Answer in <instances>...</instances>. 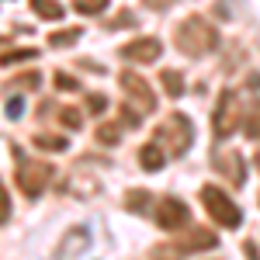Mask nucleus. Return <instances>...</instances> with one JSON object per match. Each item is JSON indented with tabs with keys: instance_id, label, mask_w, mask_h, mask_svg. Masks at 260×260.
Instances as JSON below:
<instances>
[{
	"instance_id": "a878e982",
	"label": "nucleus",
	"mask_w": 260,
	"mask_h": 260,
	"mask_svg": "<svg viewBox=\"0 0 260 260\" xmlns=\"http://www.w3.org/2000/svg\"><path fill=\"white\" fill-rule=\"evenodd\" d=\"M243 250H246V260H260V253H257V246H253V240H246V246H243Z\"/></svg>"
},
{
	"instance_id": "1a4fd4ad",
	"label": "nucleus",
	"mask_w": 260,
	"mask_h": 260,
	"mask_svg": "<svg viewBox=\"0 0 260 260\" xmlns=\"http://www.w3.org/2000/svg\"><path fill=\"white\" fill-rule=\"evenodd\" d=\"M215 170H219L222 177H229V184H233V187H240L243 180H246V163H243V156L236 153V149L219 153V156H215Z\"/></svg>"
},
{
	"instance_id": "412c9836",
	"label": "nucleus",
	"mask_w": 260,
	"mask_h": 260,
	"mask_svg": "<svg viewBox=\"0 0 260 260\" xmlns=\"http://www.w3.org/2000/svg\"><path fill=\"white\" fill-rule=\"evenodd\" d=\"M59 121L66 125V128H80V125H83V115L77 111V108H59Z\"/></svg>"
},
{
	"instance_id": "f257e3e1",
	"label": "nucleus",
	"mask_w": 260,
	"mask_h": 260,
	"mask_svg": "<svg viewBox=\"0 0 260 260\" xmlns=\"http://www.w3.org/2000/svg\"><path fill=\"white\" fill-rule=\"evenodd\" d=\"M174 45H177L184 56H205V52H212L219 45V28L212 21L191 14V18L180 21L177 35H174Z\"/></svg>"
},
{
	"instance_id": "393cba45",
	"label": "nucleus",
	"mask_w": 260,
	"mask_h": 260,
	"mask_svg": "<svg viewBox=\"0 0 260 260\" xmlns=\"http://www.w3.org/2000/svg\"><path fill=\"white\" fill-rule=\"evenodd\" d=\"M21 111H24L21 98H11V104H7V115H11V118H21Z\"/></svg>"
},
{
	"instance_id": "f8f14e48",
	"label": "nucleus",
	"mask_w": 260,
	"mask_h": 260,
	"mask_svg": "<svg viewBox=\"0 0 260 260\" xmlns=\"http://www.w3.org/2000/svg\"><path fill=\"white\" fill-rule=\"evenodd\" d=\"M31 4V11L39 14V18H45V21H59L62 18V4L59 0H28Z\"/></svg>"
},
{
	"instance_id": "dca6fc26",
	"label": "nucleus",
	"mask_w": 260,
	"mask_h": 260,
	"mask_svg": "<svg viewBox=\"0 0 260 260\" xmlns=\"http://www.w3.org/2000/svg\"><path fill=\"white\" fill-rule=\"evenodd\" d=\"M31 56H39V52L35 49H11V52L0 56V66H14V62H24V59H31Z\"/></svg>"
},
{
	"instance_id": "f3484780",
	"label": "nucleus",
	"mask_w": 260,
	"mask_h": 260,
	"mask_svg": "<svg viewBox=\"0 0 260 260\" xmlns=\"http://www.w3.org/2000/svg\"><path fill=\"white\" fill-rule=\"evenodd\" d=\"M35 146H42V149H52V153H62L70 142L62 139V136H35Z\"/></svg>"
},
{
	"instance_id": "7ed1b4c3",
	"label": "nucleus",
	"mask_w": 260,
	"mask_h": 260,
	"mask_svg": "<svg viewBox=\"0 0 260 260\" xmlns=\"http://www.w3.org/2000/svg\"><path fill=\"white\" fill-rule=\"evenodd\" d=\"M201 205H205V212L215 219V225H222V229H240L243 212L236 208V201L229 198L222 187L205 184V187H201Z\"/></svg>"
},
{
	"instance_id": "6e6552de",
	"label": "nucleus",
	"mask_w": 260,
	"mask_h": 260,
	"mask_svg": "<svg viewBox=\"0 0 260 260\" xmlns=\"http://www.w3.org/2000/svg\"><path fill=\"white\" fill-rule=\"evenodd\" d=\"M160 52H163V45L160 39H153V35H146V39H136V42H128V45H121L118 49V56L121 59H128V62H156L160 59Z\"/></svg>"
},
{
	"instance_id": "bb28decb",
	"label": "nucleus",
	"mask_w": 260,
	"mask_h": 260,
	"mask_svg": "<svg viewBox=\"0 0 260 260\" xmlns=\"http://www.w3.org/2000/svg\"><path fill=\"white\" fill-rule=\"evenodd\" d=\"M174 0H146V7H153V11H163V7H170Z\"/></svg>"
},
{
	"instance_id": "9d476101",
	"label": "nucleus",
	"mask_w": 260,
	"mask_h": 260,
	"mask_svg": "<svg viewBox=\"0 0 260 260\" xmlns=\"http://www.w3.org/2000/svg\"><path fill=\"white\" fill-rule=\"evenodd\" d=\"M215 233H208V229H184V236L177 240V250H184V253H194V250H215Z\"/></svg>"
},
{
	"instance_id": "9b49d317",
	"label": "nucleus",
	"mask_w": 260,
	"mask_h": 260,
	"mask_svg": "<svg viewBox=\"0 0 260 260\" xmlns=\"http://www.w3.org/2000/svg\"><path fill=\"white\" fill-rule=\"evenodd\" d=\"M139 163H142V170H153V174H156L163 163H167V149H163L156 139L146 142V146L139 149Z\"/></svg>"
},
{
	"instance_id": "ddd939ff",
	"label": "nucleus",
	"mask_w": 260,
	"mask_h": 260,
	"mask_svg": "<svg viewBox=\"0 0 260 260\" xmlns=\"http://www.w3.org/2000/svg\"><path fill=\"white\" fill-rule=\"evenodd\" d=\"M160 83H163V90H167L170 98H180V94H184V83H180V73H177V70H163Z\"/></svg>"
},
{
	"instance_id": "4be33fe9",
	"label": "nucleus",
	"mask_w": 260,
	"mask_h": 260,
	"mask_svg": "<svg viewBox=\"0 0 260 260\" xmlns=\"http://www.w3.org/2000/svg\"><path fill=\"white\" fill-rule=\"evenodd\" d=\"M104 108H108V98H104V94H90V98H87V111H90V115H101Z\"/></svg>"
},
{
	"instance_id": "a211bd4d",
	"label": "nucleus",
	"mask_w": 260,
	"mask_h": 260,
	"mask_svg": "<svg viewBox=\"0 0 260 260\" xmlns=\"http://www.w3.org/2000/svg\"><path fill=\"white\" fill-rule=\"evenodd\" d=\"M118 136H121V128H118V125H111V121L98 128V142H101V146H115V142H118Z\"/></svg>"
},
{
	"instance_id": "5701e85b",
	"label": "nucleus",
	"mask_w": 260,
	"mask_h": 260,
	"mask_svg": "<svg viewBox=\"0 0 260 260\" xmlns=\"http://www.w3.org/2000/svg\"><path fill=\"white\" fill-rule=\"evenodd\" d=\"M11 215V194H7V187H4V180H0V225L7 222Z\"/></svg>"
},
{
	"instance_id": "f03ea898",
	"label": "nucleus",
	"mask_w": 260,
	"mask_h": 260,
	"mask_svg": "<svg viewBox=\"0 0 260 260\" xmlns=\"http://www.w3.org/2000/svg\"><path fill=\"white\" fill-rule=\"evenodd\" d=\"M153 139L160 142L163 149H167V156H184L187 149H191V139H194V128H191V121H187V115H180V111H174L170 118L163 121L160 128H156V136Z\"/></svg>"
},
{
	"instance_id": "39448f33",
	"label": "nucleus",
	"mask_w": 260,
	"mask_h": 260,
	"mask_svg": "<svg viewBox=\"0 0 260 260\" xmlns=\"http://www.w3.org/2000/svg\"><path fill=\"white\" fill-rule=\"evenodd\" d=\"M52 180V163L45 160H24L18 167V187L28 194V198H35L42 194V187Z\"/></svg>"
},
{
	"instance_id": "b1692460",
	"label": "nucleus",
	"mask_w": 260,
	"mask_h": 260,
	"mask_svg": "<svg viewBox=\"0 0 260 260\" xmlns=\"http://www.w3.org/2000/svg\"><path fill=\"white\" fill-rule=\"evenodd\" d=\"M52 80H56V87H59V90H77V87H80V83L73 80L70 73H59V70H56V77H52Z\"/></svg>"
},
{
	"instance_id": "0eeeda50",
	"label": "nucleus",
	"mask_w": 260,
	"mask_h": 260,
	"mask_svg": "<svg viewBox=\"0 0 260 260\" xmlns=\"http://www.w3.org/2000/svg\"><path fill=\"white\" fill-rule=\"evenodd\" d=\"M156 225L167 229V233H184L191 225V212L180 198H160L156 205Z\"/></svg>"
},
{
	"instance_id": "423d86ee",
	"label": "nucleus",
	"mask_w": 260,
	"mask_h": 260,
	"mask_svg": "<svg viewBox=\"0 0 260 260\" xmlns=\"http://www.w3.org/2000/svg\"><path fill=\"white\" fill-rule=\"evenodd\" d=\"M121 80V90L128 94V101H132V108H139L142 115H149V111H156V94H153V87L142 80L139 73H132V70H125L118 77Z\"/></svg>"
},
{
	"instance_id": "20e7f679",
	"label": "nucleus",
	"mask_w": 260,
	"mask_h": 260,
	"mask_svg": "<svg viewBox=\"0 0 260 260\" xmlns=\"http://www.w3.org/2000/svg\"><path fill=\"white\" fill-rule=\"evenodd\" d=\"M240 98L236 90H222L219 101H215V111H212V132L215 139H229L236 128H240Z\"/></svg>"
},
{
	"instance_id": "aec40b11",
	"label": "nucleus",
	"mask_w": 260,
	"mask_h": 260,
	"mask_svg": "<svg viewBox=\"0 0 260 260\" xmlns=\"http://www.w3.org/2000/svg\"><path fill=\"white\" fill-rule=\"evenodd\" d=\"M128 208L139 215V212H146L149 208V191H128Z\"/></svg>"
},
{
	"instance_id": "2eb2a0df",
	"label": "nucleus",
	"mask_w": 260,
	"mask_h": 260,
	"mask_svg": "<svg viewBox=\"0 0 260 260\" xmlns=\"http://www.w3.org/2000/svg\"><path fill=\"white\" fill-rule=\"evenodd\" d=\"M77 39H80V28H66V31H52L49 35V45L52 49H66V45H73Z\"/></svg>"
},
{
	"instance_id": "6ab92c4d",
	"label": "nucleus",
	"mask_w": 260,
	"mask_h": 260,
	"mask_svg": "<svg viewBox=\"0 0 260 260\" xmlns=\"http://www.w3.org/2000/svg\"><path fill=\"white\" fill-rule=\"evenodd\" d=\"M108 7V0H73V11H80V14H101Z\"/></svg>"
},
{
	"instance_id": "4468645a",
	"label": "nucleus",
	"mask_w": 260,
	"mask_h": 260,
	"mask_svg": "<svg viewBox=\"0 0 260 260\" xmlns=\"http://www.w3.org/2000/svg\"><path fill=\"white\" fill-rule=\"evenodd\" d=\"M243 128H246L250 139H260V101L246 108V121H243Z\"/></svg>"
},
{
	"instance_id": "cd10ccee",
	"label": "nucleus",
	"mask_w": 260,
	"mask_h": 260,
	"mask_svg": "<svg viewBox=\"0 0 260 260\" xmlns=\"http://www.w3.org/2000/svg\"><path fill=\"white\" fill-rule=\"evenodd\" d=\"M0 42H4V39H0Z\"/></svg>"
}]
</instances>
